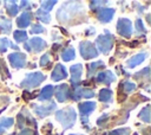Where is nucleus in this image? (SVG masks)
Instances as JSON below:
<instances>
[{
  "label": "nucleus",
  "instance_id": "f8f14e48",
  "mask_svg": "<svg viewBox=\"0 0 151 135\" xmlns=\"http://www.w3.org/2000/svg\"><path fill=\"white\" fill-rule=\"evenodd\" d=\"M17 117H18V128H20V129H25V127L26 126H29V124L37 126L35 120L29 115V112L26 109H22L18 114Z\"/></svg>",
  "mask_w": 151,
  "mask_h": 135
},
{
  "label": "nucleus",
  "instance_id": "ea45409f",
  "mask_svg": "<svg viewBox=\"0 0 151 135\" xmlns=\"http://www.w3.org/2000/svg\"><path fill=\"white\" fill-rule=\"evenodd\" d=\"M107 4V1H91V8H98V5H105Z\"/></svg>",
  "mask_w": 151,
  "mask_h": 135
},
{
  "label": "nucleus",
  "instance_id": "bb28decb",
  "mask_svg": "<svg viewBox=\"0 0 151 135\" xmlns=\"http://www.w3.org/2000/svg\"><path fill=\"white\" fill-rule=\"evenodd\" d=\"M5 4H6V9H7V13L9 14V17H14L18 14L19 6L14 1H5Z\"/></svg>",
  "mask_w": 151,
  "mask_h": 135
},
{
  "label": "nucleus",
  "instance_id": "a211bd4d",
  "mask_svg": "<svg viewBox=\"0 0 151 135\" xmlns=\"http://www.w3.org/2000/svg\"><path fill=\"white\" fill-rule=\"evenodd\" d=\"M67 70H66V68L63 65V64H57L55 66H54V69H53V72H52V75H51V77H52V79L54 81V82H59V81H61V79H65L66 77H67Z\"/></svg>",
  "mask_w": 151,
  "mask_h": 135
},
{
  "label": "nucleus",
  "instance_id": "6ab92c4d",
  "mask_svg": "<svg viewBox=\"0 0 151 135\" xmlns=\"http://www.w3.org/2000/svg\"><path fill=\"white\" fill-rule=\"evenodd\" d=\"M32 18H33V14H32L29 11H25V12H22V13L18 17V19H17L18 27H20V28L28 27V25H29L31 21H32Z\"/></svg>",
  "mask_w": 151,
  "mask_h": 135
},
{
  "label": "nucleus",
  "instance_id": "c85d7f7f",
  "mask_svg": "<svg viewBox=\"0 0 151 135\" xmlns=\"http://www.w3.org/2000/svg\"><path fill=\"white\" fill-rule=\"evenodd\" d=\"M120 88H123L124 90V94H131L136 90L137 85L133 83V82H129V81H124L122 84H120Z\"/></svg>",
  "mask_w": 151,
  "mask_h": 135
},
{
  "label": "nucleus",
  "instance_id": "4468645a",
  "mask_svg": "<svg viewBox=\"0 0 151 135\" xmlns=\"http://www.w3.org/2000/svg\"><path fill=\"white\" fill-rule=\"evenodd\" d=\"M94 96V91L88 88H76L72 94V99L79 101L81 98H92Z\"/></svg>",
  "mask_w": 151,
  "mask_h": 135
},
{
  "label": "nucleus",
  "instance_id": "4be33fe9",
  "mask_svg": "<svg viewBox=\"0 0 151 135\" xmlns=\"http://www.w3.org/2000/svg\"><path fill=\"white\" fill-rule=\"evenodd\" d=\"M76 57V51L72 46H68L66 49H64L61 51V58L64 62H70V60H73Z\"/></svg>",
  "mask_w": 151,
  "mask_h": 135
},
{
  "label": "nucleus",
  "instance_id": "7c9ffc66",
  "mask_svg": "<svg viewBox=\"0 0 151 135\" xmlns=\"http://www.w3.org/2000/svg\"><path fill=\"white\" fill-rule=\"evenodd\" d=\"M150 68L149 66H146L145 69H143V70H140V71H138L137 73H134L133 75V78L134 79H142L143 81V78L145 77L146 78V81H149V76H150Z\"/></svg>",
  "mask_w": 151,
  "mask_h": 135
},
{
  "label": "nucleus",
  "instance_id": "ddd939ff",
  "mask_svg": "<svg viewBox=\"0 0 151 135\" xmlns=\"http://www.w3.org/2000/svg\"><path fill=\"white\" fill-rule=\"evenodd\" d=\"M70 71H71V79H70L71 85L78 86L80 83L81 75H83V65L81 64H74L70 68Z\"/></svg>",
  "mask_w": 151,
  "mask_h": 135
},
{
  "label": "nucleus",
  "instance_id": "412c9836",
  "mask_svg": "<svg viewBox=\"0 0 151 135\" xmlns=\"http://www.w3.org/2000/svg\"><path fill=\"white\" fill-rule=\"evenodd\" d=\"M112 96H113V92L110 89H101L99 91V95H98L99 101L103 102V103H110V102H112Z\"/></svg>",
  "mask_w": 151,
  "mask_h": 135
},
{
  "label": "nucleus",
  "instance_id": "4c0bfd02",
  "mask_svg": "<svg viewBox=\"0 0 151 135\" xmlns=\"http://www.w3.org/2000/svg\"><path fill=\"white\" fill-rule=\"evenodd\" d=\"M50 62H51V56H50V53H45V54L41 56L39 64H40V66H47Z\"/></svg>",
  "mask_w": 151,
  "mask_h": 135
},
{
  "label": "nucleus",
  "instance_id": "7ed1b4c3",
  "mask_svg": "<svg viewBox=\"0 0 151 135\" xmlns=\"http://www.w3.org/2000/svg\"><path fill=\"white\" fill-rule=\"evenodd\" d=\"M106 34H100L97 37L96 39V45L98 46L99 51L104 54H107L112 47H113V43H114V37L113 34H111L109 31H105Z\"/></svg>",
  "mask_w": 151,
  "mask_h": 135
},
{
  "label": "nucleus",
  "instance_id": "f257e3e1",
  "mask_svg": "<svg viewBox=\"0 0 151 135\" xmlns=\"http://www.w3.org/2000/svg\"><path fill=\"white\" fill-rule=\"evenodd\" d=\"M79 14H83V6L80 2L74 1H67L65 2L57 12V19L61 24L68 22L74 17H78Z\"/></svg>",
  "mask_w": 151,
  "mask_h": 135
},
{
  "label": "nucleus",
  "instance_id": "20e7f679",
  "mask_svg": "<svg viewBox=\"0 0 151 135\" xmlns=\"http://www.w3.org/2000/svg\"><path fill=\"white\" fill-rule=\"evenodd\" d=\"M45 75L40 71L37 72H31L27 73L26 77L22 79V82L20 83V88H26V89H32L38 86L39 84H41V82L45 81Z\"/></svg>",
  "mask_w": 151,
  "mask_h": 135
},
{
  "label": "nucleus",
  "instance_id": "f03ea898",
  "mask_svg": "<svg viewBox=\"0 0 151 135\" xmlns=\"http://www.w3.org/2000/svg\"><path fill=\"white\" fill-rule=\"evenodd\" d=\"M55 118L57 121L63 126L64 129H70L74 126L77 120V112L73 107H67L61 110L55 111Z\"/></svg>",
  "mask_w": 151,
  "mask_h": 135
},
{
  "label": "nucleus",
  "instance_id": "473e14b6",
  "mask_svg": "<svg viewBox=\"0 0 151 135\" xmlns=\"http://www.w3.org/2000/svg\"><path fill=\"white\" fill-rule=\"evenodd\" d=\"M55 4H57L55 0H52V1H41V2H40L41 9L45 11V12H47V13H48V11H51V9L53 8V6H54Z\"/></svg>",
  "mask_w": 151,
  "mask_h": 135
},
{
  "label": "nucleus",
  "instance_id": "0eeeda50",
  "mask_svg": "<svg viewBox=\"0 0 151 135\" xmlns=\"http://www.w3.org/2000/svg\"><path fill=\"white\" fill-rule=\"evenodd\" d=\"M117 32L124 38H130L132 34L131 20L127 18H119L117 21Z\"/></svg>",
  "mask_w": 151,
  "mask_h": 135
},
{
  "label": "nucleus",
  "instance_id": "9d476101",
  "mask_svg": "<svg viewBox=\"0 0 151 135\" xmlns=\"http://www.w3.org/2000/svg\"><path fill=\"white\" fill-rule=\"evenodd\" d=\"M54 94L58 102H65L67 99H71L72 97V91L70 90V86L67 84H60L54 88Z\"/></svg>",
  "mask_w": 151,
  "mask_h": 135
},
{
  "label": "nucleus",
  "instance_id": "c03bdc74",
  "mask_svg": "<svg viewBox=\"0 0 151 135\" xmlns=\"http://www.w3.org/2000/svg\"><path fill=\"white\" fill-rule=\"evenodd\" d=\"M134 135H137V134H134Z\"/></svg>",
  "mask_w": 151,
  "mask_h": 135
},
{
  "label": "nucleus",
  "instance_id": "a878e982",
  "mask_svg": "<svg viewBox=\"0 0 151 135\" xmlns=\"http://www.w3.org/2000/svg\"><path fill=\"white\" fill-rule=\"evenodd\" d=\"M14 124V120L12 117H1L0 118V135L9 127Z\"/></svg>",
  "mask_w": 151,
  "mask_h": 135
},
{
  "label": "nucleus",
  "instance_id": "58836bf2",
  "mask_svg": "<svg viewBox=\"0 0 151 135\" xmlns=\"http://www.w3.org/2000/svg\"><path fill=\"white\" fill-rule=\"evenodd\" d=\"M18 135H37V131H34L33 129H29V128H25Z\"/></svg>",
  "mask_w": 151,
  "mask_h": 135
},
{
  "label": "nucleus",
  "instance_id": "e433bc0d",
  "mask_svg": "<svg viewBox=\"0 0 151 135\" xmlns=\"http://www.w3.org/2000/svg\"><path fill=\"white\" fill-rule=\"evenodd\" d=\"M109 117H110L109 114H104V115H101V116L97 120V124H98L99 127H105L106 123L109 122Z\"/></svg>",
  "mask_w": 151,
  "mask_h": 135
},
{
  "label": "nucleus",
  "instance_id": "b1692460",
  "mask_svg": "<svg viewBox=\"0 0 151 135\" xmlns=\"http://www.w3.org/2000/svg\"><path fill=\"white\" fill-rule=\"evenodd\" d=\"M12 30V22L9 19L0 15V32L1 33H8Z\"/></svg>",
  "mask_w": 151,
  "mask_h": 135
},
{
  "label": "nucleus",
  "instance_id": "5701e85b",
  "mask_svg": "<svg viewBox=\"0 0 151 135\" xmlns=\"http://www.w3.org/2000/svg\"><path fill=\"white\" fill-rule=\"evenodd\" d=\"M105 68V64L103 60H98V62H93L88 65V72H87V76L91 77L93 73H97L98 70L100 69H104Z\"/></svg>",
  "mask_w": 151,
  "mask_h": 135
},
{
  "label": "nucleus",
  "instance_id": "79ce46f5",
  "mask_svg": "<svg viewBox=\"0 0 151 135\" xmlns=\"http://www.w3.org/2000/svg\"><path fill=\"white\" fill-rule=\"evenodd\" d=\"M85 33H86V36H92V34H94V33H96V30H94L93 27H90L88 30H86V31H85Z\"/></svg>",
  "mask_w": 151,
  "mask_h": 135
},
{
  "label": "nucleus",
  "instance_id": "2eb2a0df",
  "mask_svg": "<svg viewBox=\"0 0 151 135\" xmlns=\"http://www.w3.org/2000/svg\"><path fill=\"white\" fill-rule=\"evenodd\" d=\"M114 9L113 8H109V7H101L99 8V11L97 12V19L100 22H109L112 20L113 15H114Z\"/></svg>",
  "mask_w": 151,
  "mask_h": 135
},
{
  "label": "nucleus",
  "instance_id": "f3484780",
  "mask_svg": "<svg viewBox=\"0 0 151 135\" xmlns=\"http://www.w3.org/2000/svg\"><path fill=\"white\" fill-rule=\"evenodd\" d=\"M147 57V52L146 51H143V52H139L134 56H132L130 59L126 60V66L130 68V69H133L136 68L137 65H139L140 63H143Z\"/></svg>",
  "mask_w": 151,
  "mask_h": 135
},
{
  "label": "nucleus",
  "instance_id": "37998d69",
  "mask_svg": "<svg viewBox=\"0 0 151 135\" xmlns=\"http://www.w3.org/2000/svg\"><path fill=\"white\" fill-rule=\"evenodd\" d=\"M70 135H81V134H70Z\"/></svg>",
  "mask_w": 151,
  "mask_h": 135
},
{
  "label": "nucleus",
  "instance_id": "c756f323",
  "mask_svg": "<svg viewBox=\"0 0 151 135\" xmlns=\"http://www.w3.org/2000/svg\"><path fill=\"white\" fill-rule=\"evenodd\" d=\"M138 117H139L142 121H144L145 123H149V122H150V105H149V104H147L146 107H144V108L139 111Z\"/></svg>",
  "mask_w": 151,
  "mask_h": 135
},
{
  "label": "nucleus",
  "instance_id": "423d86ee",
  "mask_svg": "<svg viewBox=\"0 0 151 135\" xmlns=\"http://www.w3.org/2000/svg\"><path fill=\"white\" fill-rule=\"evenodd\" d=\"M79 51H80V54L84 59H92L94 57L98 56V50L97 47L94 46L93 43L86 40V41H81L80 45H79Z\"/></svg>",
  "mask_w": 151,
  "mask_h": 135
},
{
  "label": "nucleus",
  "instance_id": "2f4dec72",
  "mask_svg": "<svg viewBox=\"0 0 151 135\" xmlns=\"http://www.w3.org/2000/svg\"><path fill=\"white\" fill-rule=\"evenodd\" d=\"M13 37H14V39H15L17 43H22V41H25L27 39V33L25 31L18 30V31H15L13 33Z\"/></svg>",
  "mask_w": 151,
  "mask_h": 135
},
{
  "label": "nucleus",
  "instance_id": "dca6fc26",
  "mask_svg": "<svg viewBox=\"0 0 151 135\" xmlns=\"http://www.w3.org/2000/svg\"><path fill=\"white\" fill-rule=\"evenodd\" d=\"M96 81H97V83H104L106 85H110L111 83H113L116 81V76L112 71H109V70L104 71L103 70L97 75Z\"/></svg>",
  "mask_w": 151,
  "mask_h": 135
},
{
  "label": "nucleus",
  "instance_id": "1a4fd4ad",
  "mask_svg": "<svg viewBox=\"0 0 151 135\" xmlns=\"http://www.w3.org/2000/svg\"><path fill=\"white\" fill-rule=\"evenodd\" d=\"M8 62L14 69H22L26 66V54L21 52H13L8 54Z\"/></svg>",
  "mask_w": 151,
  "mask_h": 135
},
{
  "label": "nucleus",
  "instance_id": "c9c22d12",
  "mask_svg": "<svg viewBox=\"0 0 151 135\" xmlns=\"http://www.w3.org/2000/svg\"><path fill=\"white\" fill-rule=\"evenodd\" d=\"M134 26H136V32H137V33H139V34H140V33H143V34L146 33V28H145V26H144L142 19H137Z\"/></svg>",
  "mask_w": 151,
  "mask_h": 135
},
{
  "label": "nucleus",
  "instance_id": "a19ab883",
  "mask_svg": "<svg viewBox=\"0 0 151 135\" xmlns=\"http://www.w3.org/2000/svg\"><path fill=\"white\" fill-rule=\"evenodd\" d=\"M22 8H31V2L28 1H21L20 2V6H19V9H22Z\"/></svg>",
  "mask_w": 151,
  "mask_h": 135
},
{
  "label": "nucleus",
  "instance_id": "9b49d317",
  "mask_svg": "<svg viewBox=\"0 0 151 135\" xmlns=\"http://www.w3.org/2000/svg\"><path fill=\"white\" fill-rule=\"evenodd\" d=\"M78 109H79V111H80L83 123H87V122H88V118H87V117H88V115L96 109V103L92 102V101L83 102V103H79Z\"/></svg>",
  "mask_w": 151,
  "mask_h": 135
},
{
  "label": "nucleus",
  "instance_id": "cd10ccee",
  "mask_svg": "<svg viewBox=\"0 0 151 135\" xmlns=\"http://www.w3.org/2000/svg\"><path fill=\"white\" fill-rule=\"evenodd\" d=\"M35 18H37L38 20H40V21L45 22V24H47V22H50V21H51V15H50L47 12L42 11L41 8L35 11Z\"/></svg>",
  "mask_w": 151,
  "mask_h": 135
},
{
  "label": "nucleus",
  "instance_id": "6e6552de",
  "mask_svg": "<svg viewBox=\"0 0 151 135\" xmlns=\"http://www.w3.org/2000/svg\"><path fill=\"white\" fill-rule=\"evenodd\" d=\"M32 109L33 111L39 116V117H46L48 115H51L55 109H57V104L54 102H50L47 105H38L35 103H32Z\"/></svg>",
  "mask_w": 151,
  "mask_h": 135
},
{
  "label": "nucleus",
  "instance_id": "72a5a7b5",
  "mask_svg": "<svg viewBox=\"0 0 151 135\" xmlns=\"http://www.w3.org/2000/svg\"><path fill=\"white\" fill-rule=\"evenodd\" d=\"M131 130L130 128H119V129H113L112 131L109 133V135H130Z\"/></svg>",
  "mask_w": 151,
  "mask_h": 135
},
{
  "label": "nucleus",
  "instance_id": "393cba45",
  "mask_svg": "<svg viewBox=\"0 0 151 135\" xmlns=\"http://www.w3.org/2000/svg\"><path fill=\"white\" fill-rule=\"evenodd\" d=\"M8 47H12L14 50H18V46L14 45L11 40H8L7 38H0V53H5Z\"/></svg>",
  "mask_w": 151,
  "mask_h": 135
},
{
  "label": "nucleus",
  "instance_id": "f704fd0d",
  "mask_svg": "<svg viewBox=\"0 0 151 135\" xmlns=\"http://www.w3.org/2000/svg\"><path fill=\"white\" fill-rule=\"evenodd\" d=\"M42 32H45V27L42 25H39V24L32 25V27L29 30L31 34H39V33H42Z\"/></svg>",
  "mask_w": 151,
  "mask_h": 135
},
{
  "label": "nucleus",
  "instance_id": "39448f33",
  "mask_svg": "<svg viewBox=\"0 0 151 135\" xmlns=\"http://www.w3.org/2000/svg\"><path fill=\"white\" fill-rule=\"evenodd\" d=\"M24 47L26 51H28L31 53H38V52H41L44 49L47 47V43L39 37H34V38L29 39L28 41H26Z\"/></svg>",
  "mask_w": 151,
  "mask_h": 135
},
{
  "label": "nucleus",
  "instance_id": "aec40b11",
  "mask_svg": "<svg viewBox=\"0 0 151 135\" xmlns=\"http://www.w3.org/2000/svg\"><path fill=\"white\" fill-rule=\"evenodd\" d=\"M53 94H54V86L48 84L41 89V91L38 96V101H50L52 98Z\"/></svg>",
  "mask_w": 151,
  "mask_h": 135
}]
</instances>
